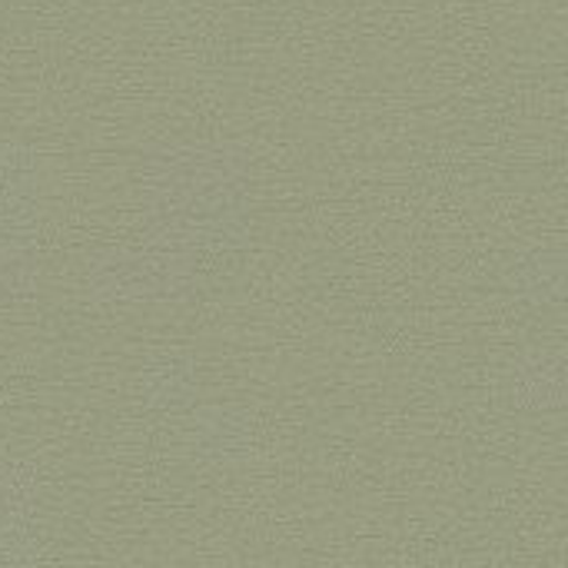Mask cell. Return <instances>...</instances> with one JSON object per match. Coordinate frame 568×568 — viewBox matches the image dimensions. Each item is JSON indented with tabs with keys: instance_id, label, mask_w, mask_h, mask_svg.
Instances as JSON below:
<instances>
[{
	"instance_id": "6da1fadb",
	"label": "cell",
	"mask_w": 568,
	"mask_h": 568,
	"mask_svg": "<svg viewBox=\"0 0 568 568\" xmlns=\"http://www.w3.org/2000/svg\"><path fill=\"white\" fill-rule=\"evenodd\" d=\"M509 396L526 409H566L568 359L556 353H529L509 373Z\"/></svg>"
},
{
	"instance_id": "7a4b0ae2",
	"label": "cell",
	"mask_w": 568,
	"mask_h": 568,
	"mask_svg": "<svg viewBox=\"0 0 568 568\" xmlns=\"http://www.w3.org/2000/svg\"><path fill=\"white\" fill-rule=\"evenodd\" d=\"M196 436H200V443H203L210 453H216V456H233V453H240V449L250 443V429H246L243 416L223 413V409L203 416Z\"/></svg>"
}]
</instances>
